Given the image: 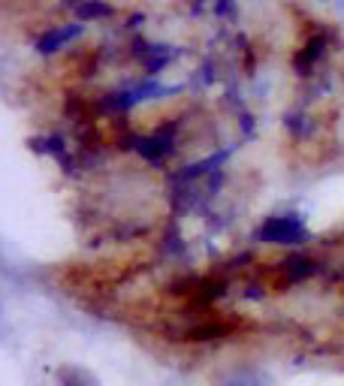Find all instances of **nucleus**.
Returning a JSON list of instances; mask_svg holds the SVG:
<instances>
[{"label": "nucleus", "mask_w": 344, "mask_h": 386, "mask_svg": "<svg viewBox=\"0 0 344 386\" xmlns=\"http://www.w3.org/2000/svg\"><path fill=\"white\" fill-rule=\"evenodd\" d=\"M260 238L272 245H299L305 242V226L299 217H269L266 224L260 226Z\"/></svg>", "instance_id": "nucleus-1"}, {"label": "nucleus", "mask_w": 344, "mask_h": 386, "mask_svg": "<svg viewBox=\"0 0 344 386\" xmlns=\"http://www.w3.org/2000/svg\"><path fill=\"white\" fill-rule=\"evenodd\" d=\"M136 151H139L145 160H160L172 151V139L166 136V130H160L154 136H142V139L136 142Z\"/></svg>", "instance_id": "nucleus-2"}, {"label": "nucleus", "mask_w": 344, "mask_h": 386, "mask_svg": "<svg viewBox=\"0 0 344 386\" xmlns=\"http://www.w3.org/2000/svg\"><path fill=\"white\" fill-rule=\"evenodd\" d=\"M323 45H326V40H323V33H317V36H311V40L305 43V49L302 52H296V58H293V63H296V70L299 72H308V67L320 58L323 54Z\"/></svg>", "instance_id": "nucleus-3"}, {"label": "nucleus", "mask_w": 344, "mask_h": 386, "mask_svg": "<svg viewBox=\"0 0 344 386\" xmlns=\"http://www.w3.org/2000/svg\"><path fill=\"white\" fill-rule=\"evenodd\" d=\"M79 33V24H67V27H61V31H52V33H45L40 43H36V49H40L42 54H49V52H54L58 45H63L67 40H72V36Z\"/></svg>", "instance_id": "nucleus-4"}, {"label": "nucleus", "mask_w": 344, "mask_h": 386, "mask_svg": "<svg viewBox=\"0 0 344 386\" xmlns=\"http://www.w3.org/2000/svg\"><path fill=\"white\" fill-rule=\"evenodd\" d=\"M281 265H284V275L290 284L305 281L308 275H314V260H308V256H290V260H284Z\"/></svg>", "instance_id": "nucleus-5"}, {"label": "nucleus", "mask_w": 344, "mask_h": 386, "mask_svg": "<svg viewBox=\"0 0 344 386\" xmlns=\"http://www.w3.org/2000/svg\"><path fill=\"white\" fill-rule=\"evenodd\" d=\"M230 332V326L217 323V320H212V323H203V326H194L187 332V341H212V338H221Z\"/></svg>", "instance_id": "nucleus-6"}, {"label": "nucleus", "mask_w": 344, "mask_h": 386, "mask_svg": "<svg viewBox=\"0 0 344 386\" xmlns=\"http://www.w3.org/2000/svg\"><path fill=\"white\" fill-rule=\"evenodd\" d=\"M58 378H61V386H100L94 374L85 369H61Z\"/></svg>", "instance_id": "nucleus-7"}, {"label": "nucleus", "mask_w": 344, "mask_h": 386, "mask_svg": "<svg viewBox=\"0 0 344 386\" xmlns=\"http://www.w3.org/2000/svg\"><path fill=\"white\" fill-rule=\"evenodd\" d=\"M115 9L109 3H100V0H85V3H79L76 15L79 18H94V15H112Z\"/></svg>", "instance_id": "nucleus-8"}]
</instances>
